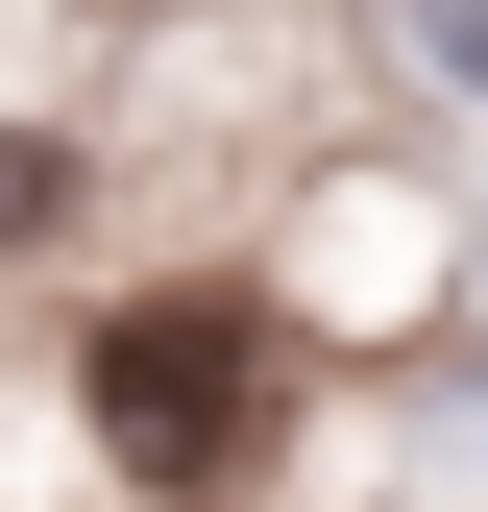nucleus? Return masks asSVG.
Listing matches in <instances>:
<instances>
[{
	"mask_svg": "<svg viewBox=\"0 0 488 512\" xmlns=\"http://www.w3.org/2000/svg\"><path fill=\"white\" fill-rule=\"evenodd\" d=\"M244 415H269V342H244L220 293H147V317L98 342V439H122L147 488H196V464H244Z\"/></svg>",
	"mask_w": 488,
	"mask_h": 512,
	"instance_id": "1",
	"label": "nucleus"
},
{
	"mask_svg": "<svg viewBox=\"0 0 488 512\" xmlns=\"http://www.w3.org/2000/svg\"><path fill=\"white\" fill-rule=\"evenodd\" d=\"M415 49H440V74H464V98H488V0H415Z\"/></svg>",
	"mask_w": 488,
	"mask_h": 512,
	"instance_id": "2",
	"label": "nucleus"
},
{
	"mask_svg": "<svg viewBox=\"0 0 488 512\" xmlns=\"http://www.w3.org/2000/svg\"><path fill=\"white\" fill-rule=\"evenodd\" d=\"M0 220H49V147H0Z\"/></svg>",
	"mask_w": 488,
	"mask_h": 512,
	"instance_id": "3",
	"label": "nucleus"
}]
</instances>
